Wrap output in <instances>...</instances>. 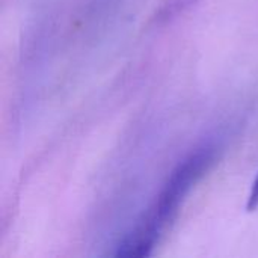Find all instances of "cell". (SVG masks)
Masks as SVG:
<instances>
[{"label":"cell","instance_id":"6da1fadb","mask_svg":"<svg viewBox=\"0 0 258 258\" xmlns=\"http://www.w3.org/2000/svg\"><path fill=\"white\" fill-rule=\"evenodd\" d=\"M219 151L221 144L210 139L198 145L172 169L156 203L144 215L162 234L177 218L180 206L195 184L213 168L219 157Z\"/></svg>","mask_w":258,"mask_h":258},{"label":"cell","instance_id":"7a4b0ae2","mask_svg":"<svg viewBox=\"0 0 258 258\" xmlns=\"http://www.w3.org/2000/svg\"><path fill=\"white\" fill-rule=\"evenodd\" d=\"M198 0H168L166 3L162 5L160 11L157 12L156 20H171L175 15H178L180 12H183L184 9L190 8L192 5H195Z\"/></svg>","mask_w":258,"mask_h":258},{"label":"cell","instance_id":"3957f363","mask_svg":"<svg viewBox=\"0 0 258 258\" xmlns=\"http://www.w3.org/2000/svg\"><path fill=\"white\" fill-rule=\"evenodd\" d=\"M246 209H248V212H254V210L258 209V175L255 181L252 183V189H251V194H249V198H248Z\"/></svg>","mask_w":258,"mask_h":258}]
</instances>
